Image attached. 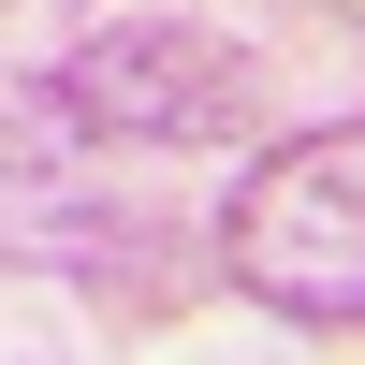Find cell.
<instances>
[{"instance_id": "cell-1", "label": "cell", "mask_w": 365, "mask_h": 365, "mask_svg": "<svg viewBox=\"0 0 365 365\" xmlns=\"http://www.w3.org/2000/svg\"><path fill=\"white\" fill-rule=\"evenodd\" d=\"M220 263L249 307L307 322V336H351L365 322V117L336 132H278L220 205Z\"/></svg>"}, {"instance_id": "cell-2", "label": "cell", "mask_w": 365, "mask_h": 365, "mask_svg": "<svg viewBox=\"0 0 365 365\" xmlns=\"http://www.w3.org/2000/svg\"><path fill=\"white\" fill-rule=\"evenodd\" d=\"M58 117L132 132V146H220V132H249V58L220 29L117 15V29H73L58 44Z\"/></svg>"}]
</instances>
